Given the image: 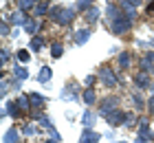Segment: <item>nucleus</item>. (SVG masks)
<instances>
[{"label": "nucleus", "instance_id": "obj_31", "mask_svg": "<svg viewBox=\"0 0 154 143\" xmlns=\"http://www.w3.org/2000/svg\"><path fill=\"white\" fill-rule=\"evenodd\" d=\"M90 7H93V0H77L75 2V11L77 13H86Z\"/></svg>", "mask_w": 154, "mask_h": 143}, {"label": "nucleus", "instance_id": "obj_29", "mask_svg": "<svg viewBox=\"0 0 154 143\" xmlns=\"http://www.w3.org/2000/svg\"><path fill=\"white\" fill-rule=\"evenodd\" d=\"M145 2V0H117V5L121 7V9H130V7H134V9H139Z\"/></svg>", "mask_w": 154, "mask_h": 143}, {"label": "nucleus", "instance_id": "obj_25", "mask_svg": "<svg viewBox=\"0 0 154 143\" xmlns=\"http://www.w3.org/2000/svg\"><path fill=\"white\" fill-rule=\"evenodd\" d=\"M48 51H51V57H53V60H60V57L64 55V44H62L60 40H55V42L48 44Z\"/></svg>", "mask_w": 154, "mask_h": 143}, {"label": "nucleus", "instance_id": "obj_46", "mask_svg": "<svg viewBox=\"0 0 154 143\" xmlns=\"http://www.w3.org/2000/svg\"><path fill=\"white\" fill-rule=\"evenodd\" d=\"M18 35H20V29H13V31H11V38H13V40H16V38H18Z\"/></svg>", "mask_w": 154, "mask_h": 143}, {"label": "nucleus", "instance_id": "obj_45", "mask_svg": "<svg viewBox=\"0 0 154 143\" xmlns=\"http://www.w3.org/2000/svg\"><path fill=\"white\" fill-rule=\"evenodd\" d=\"M42 143H62V141H57V139H53V137H48V139H44Z\"/></svg>", "mask_w": 154, "mask_h": 143}, {"label": "nucleus", "instance_id": "obj_42", "mask_svg": "<svg viewBox=\"0 0 154 143\" xmlns=\"http://www.w3.org/2000/svg\"><path fill=\"white\" fill-rule=\"evenodd\" d=\"M48 132H51V137H53V139H57V141H62V134H60L57 130H55V128H51V130H48Z\"/></svg>", "mask_w": 154, "mask_h": 143}, {"label": "nucleus", "instance_id": "obj_52", "mask_svg": "<svg viewBox=\"0 0 154 143\" xmlns=\"http://www.w3.org/2000/svg\"><path fill=\"white\" fill-rule=\"evenodd\" d=\"M18 143H24V141H18Z\"/></svg>", "mask_w": 154, "mask_h": 143}, {"label": "nucleus", "instance_id": "obj_9", "mask_svg": "<svg viewBox=\"0 0 154 143\" xmlns=\"http://www.w3.org/2000/svg\"><path fill=\"white\" fill-rule=\"evenodd\" d=\"M152 66H154V51L150 48L139 57V70L141 73H152Z\"/></svg>", "mask_w": 154, "mask_h": 143}, {"label": "nucleus", "instance_id": "obj_5", "mask_svg": "<svg viewBox=\"0 0 154 143\" xmlns=\"http://www.w3.org/2000/svg\"><path fill=\"white\" fill-rule=\"evenodd\" d=\"M5 20H9V24L13 26V29H24V24L26 22H29V16H26V13L24 11H20V9H13L11 13H9V16H7Z\"/></svg>", "mask_w": 154, "mask_h": 143}, {"label": "nucleus", "instance_id": "obj_8", "mask_svg": "<svg viewBox=\"0 0 154 143\" xmlns=\"http://www.w3.org/2000/svg\"><path fill=\"white\" fill-rule=\"evenodd\" d=\"M130 101H132V108H134V112L148 110V99L143 97V90H132V92H130Z\"/></svg>", "mask_w": 154, "mask_h": 143}, {"label": "nucleus", "instance_id": "obj_35", "mask_svg": "<svg viewBox=\"0 0 154 143\" xmlns=\"http://www.w3.org/2000/svg\"><path fill=\"white\" fill-rule=\"evenodd\" d=\"M9 90H11V79L2 77V82H0V95L7 97V95H9Z\"/></svg>", "mask_w": 154, "mask_h": 143}, {"label": "nucleus", "instance_id": "obj_13", "mask_svg": "<svg viewBox=\"0 0 154 143\" xmlns=\"http://www.w3.org/2000/svg\"><path fill=\"white\" fill-rule=\"evenodd\" d=\"M29 99H31V110H42V112H44V108H46V97L44 95L31 90L29 92Z\"/></svg>", "mask_w": 154, "mask_h": 143}, {"label": "nucleus", "instance_id": "obj_1", "mask_svg": "<svg viewBox=\"0 0 154 143\" xmlns=\"http://www.w3.org/2000/svg\"><path fill=\"white\" fill-rule=\"evenodd\" d=\"M77 16V11H75V7H64V5H53L51 7V11H48V18L46 20H51V22L55 24H60V26H68V24H73V20Z\"/></svg>", "mask_w": 154, "mask_h": 143}, {"label": "nucleus", "instance_id": "obj_43", "mask_svg": "<svg viewBox=\"0 0 154 143\" xmlns=\"http://www.w3.org/2000/svg\"><path fill=\"white\" fill-rule=\"evenodd\" d=\"M134 143H150V139H145V137H141V134H137Z\"/></svg>", "mask_w": 154, "mask_h": 143}, {"label": "nucleus", "instance_id": "obj_10", "mask_svg": "<svg viewBox=\"0 0 154 143\" xmlns=\"http://www.w3.org/2000/svg\"><path fill=\"white\" fill-rule=\"evenodd\" d=\"M132 82H134V90H148L150 88V84H152V79H150V73H134V77H132Z\"/></svg>", "mask_w": 154, "mask_h": 143}, {"label": "nucleus", "instance_id": "obj_34", "mask_svg": "<svg viewBox=\"0 0 154 143\" xmlns=\"http://www.w3.org/2000/svg\"><path fill=\"white\" fill-rule=\"evenodd\" d=\"M11 24H9V20H2V22H0V35H2V38H11Z\"/></svg>", "mask_w": 154, "mask_h": 143}, {"label": "nucleus", "instance_id": "obj_17", "mask_svg": "<svg viewBox=\"0 0 154 143\" xmlns=\"http://www.w3.org/2000/svg\"><path fill=\"white\" fill-rule=\"evenodd\" d=\"M132 62H134V60H132V53H128V51H121L117 55V64H119V68H121V70H130L132 68Z\"/></svg>", "mask_w": 154, "mask_h": 143}, {"label": "nucleus", "instance_id": "obj_32", "mask_svg": "<svg viewBox=\"0 0 154 143\" xmlns=\"http://www.w3.org/2000/svg\"><path fill=\"white\" fill-rule=\"evenodd\" d=\"M16 60L20 64H26L31 60V51H29V48H20V51H16Z\"/></svg>", "mask_w": 154, "mask_h": 143}, {"label": "nucleus", "instance_id": "obj_12", "mask_svg": "<svg viewBox=\"0 0 154 143\" xmlns=\"http://www.w3.org/2000/svg\"><path fill=\"white\" fill-rule=\"evenodd\" d=\"M44 24H46V22H44L42 18H33V20H29V22L24 24V31H26V33H29L31 38H33V35L42 33V29H44Z\"/></svg>", "mask_w": 154, "mask_h": 143}, {"label": "nucleus", "instance_id": "obj_40", "mask_svg": "<svg viewBox=\"0 0 154 143\" xmlns=\"http://www.w3.org/2000/svg\"><path fill=\"white\" fill-rule=\"evenodd\" d=\"M148 114H150V119H154V97L152 95L148 97Z\"/></svg>", "mask_w": 154, "mask_h": 143}, {"label": "nucleus", "instance_id": "obj_23", "mask_svg": "<svg viewBox=\"0 0 154 143\" xmlns=\"http://www.w3.org/2000/svg\"><path fill=\"white\" fill-rule=\"evenodd\" d=\"M48 11H51V2L48 0H42V2H38L35 5V9H33V16L35 18H48Z\"/></svg>", "mask_w": 154, "mask_h": 143}, {"label": "nucleus", "instance_id": "obj_15", "mask_svg": "<svg viewBox=\"0 0 154 143\" xmlns=\"http://www.w3.org/2000/svg\"><path fill=\"white\" fill-rule=\"evenodd\" d=\"M11 77H13V79H20V82H26V79H29V70H26V66H22V64L16 60V62H13Z\"/></svg>", "mask_w": 154, "mask_h": 143}, {"label": "nucleus", "instance_id": "obj_2", "mask_svg": "<svg viewBox=\"0 0 154 143\" xmlns=\"http://www.w3.org/2000/svg\"><path fill=\"white\" fill-rule=\"evenodd\" d=\"M97 77H99V82L106 86V88H117V86L121 84V75L110 66H101L97 70Z\"/></svg>", "mask_w": 154, "mask_h": 143}, {"label": "nucleus", "instance_id": "obj_7", "mask_svg": "<svg viewBox=\"0 0 154 143\" xmlns=\"http://www.w3.org/2000/svg\"><path fill=\"white\" fill-rule=\"evenodd\" d=\"M22 110H20V106H18V101L13 99V101H7L5 104V108H2V119H7V117H11L13 121H18V119H22Z\"/></svg>", "mask_w": 154, "mask_h": 143}, {"label": "nucleus", "instance_id": "obj_48", "mask_svg": "<svg viewBox=\"0 0 154 143\" xmlns=\"http://www.w3.org/2000/svg\"><path fill=\"white\" fill-rule=\"evenodd\" d=\"M148 46H150V48H152V51H154V38H152V40L148 42Z\"/></svg>", "mask_w": 154, "mask_h": 143}, {"label": "nucleus", "instance_id": "obj_47", "mask_svg": "<svg viewBox=\"0 0 154 143\" xmlns=\"http://www.w3.org/2000/svg\"><path fill=\"white\" fill-rule=\"evenodd\" d=\"M148 90H150V95H152V97H154V82H152V84H150V88H148Z\"/></svg>", "mask_w": 154, "mask_h": 143}, {"label": "nucleus", "instance_id": "obj_14", "mask_svg": "<svg viewBox=\"0 0 154 143\" xmlns=\"http://www.w3.org/2000/svg\"><path fill=\"white\" fill-rule=\"evenodd\" d=\"M82 101L86 104V108H93V106H97V104H99L97 90H95V88H84V92H82Z\"/></svg>", "mask_w": 154, "mask_h": 143}, {"label": "nucleus", "instance_id": "obj_3", "mask_svg": "<svg viewBox=\"0 0 154 143\" xmlns=\"http://www.w3.org/2000/svg\"><path fill=\"white\" fill-rule=\"evenodd\" d=\"M132 26H134V22H132L130 18H125L123 13H121V16H119L115 22L108 26V29H110V33H112L115 38H123V35H130Z\"/></svg>", "mask_w": 154, "mask_h": 143}, {"label": "nucleus", "instance_id": "obj_28", "mask_svg": "<svg viewBox=\"0 0 154 143\" xmlns=\"http://www.w3.org/2000/svg\"><path fill=\"white\" fill-rule=\"evenodd\" d=\"M16 101H18L20 110H22L24 114L31 112V99H29V95H20V97H16Z\"/></svg>", "mask_w": 154, "mask_h": 143}, {"label": "nucleus", "instance_id": "obj_41", "mask_svg": "<svg viewBox=\"0 0 154 143\" xmlns=\"http://www.w3.org/2000/svg\"><path fill=\"white\" fill-rule=\"evenodd\" d=\"M11 88L16 90V92H18V90H22V82H20V79H13V77H11Z\"/></svg>", "mask_w": 154, "mask_h": 143}, {"label": "nucleus", "instance_id": "obj_19", "mask_svg": "<svg viewBox=\"0 0 154 143\" xmlns=\"http://www.w3.org/2000/svg\"><path fill=\"white\" fill-rule=\"evenodd\" d=\"M99 141H101V134L99 132L90 130V128H84V132L79 137V143H99Z\"/></svg>", "mask_w": 154, "mask_h": 143}, {"label": "nucleus", "instance_id": "obj_20", "mask_svg": "<svg viewBox=\"0 0 154 143\" xmlns=\"http://www.w3.org/2000/svg\"><path fill=\"white\" fill-rule=\"evenodd\" d=\"M97 117H99V112H93L90 108H86V112L82 114V123H84V128H90V130H95Z\"/></svg>", "mask_w": 154, "mask_h": 143}, {"label": "nucleus", "instance_id": "obj_24", "mask_svg": "<svg viewBox=\"0 0 154 143\" xmlns=\"http://www.w3.org/2000/svg\"><path fill=\"white\" fill-rule=\"evenodd\" d=\"M73 38H75V44L77 46H84L90 40V29H79V31H75Z\"/></svg>", "mask_w": 154, "mask_h": 143}, {"label": "nucleus", "instance_id": "obj_6", "mask_svg": "<svg viewBox=\"0 0 154 143\" xmlns=\"http://www.w3.org/2000/svg\"><path fill=\"white\" fill-rule=\"evenodd\" d=\"M103 121H106V123H108V126L115 130V128L123 126V121H125V112H123L121 108H115L112 112H108L106 117H103Z\"/></svg>", "mask_w": 154, "mask_h": 143}, {"label": "nucleus", "instance_id": "obj_4", "mask_svg": "<svg viewBox=\"0 0 154 143\" xmlns=\"http://www.w3.org/2000/svg\"><path fill=\"white\" fill-rule=\"evenodd\" d=\"M115 108H121V97L119 95H108V97L99 99V117H106Z\"/></svg>", "mask_w": 154, "mask_h": 143}, {"label": "nucleus", "instance_id": "obj_39", "mask_svg": "<svg viewBox=\"0 0 154 143\" xmlns=\"http://www.w3.org/2000/svg\"><path fill=\"white\" fill-rule=\"evenodd\" d=\"M97 79H99L97 75H88L86 79H84V88H93V86L97 84Z\"/></svg>", "mask_w": 154, "mask_h": 143}, {"label": "nucleus", "instance_id": "obj_38", "mask_svg": "<svg viewBox=\"0 0 154 143\" xmlns=\"http://www.w3.org/2000/svg\"><path fill=\"white\" fill-rule=\"evenodd\" d=\"M123 16H125V18H130L132 22H134L137 16H139V9H134V7H130V9H123Z\"/></svg>", "mask_w": 154, "mask_h": 143}, {"label": "nucleus", "instance_id": "obj_27", "mask_svg": "<svg viewBox=\"0 0 154 143\" xmlns=\"http://www.w3.org/2000/svg\"><path fill=\"white\" fill-rule=\"evenodd\" d=\"M35 5H38V0H16V9L24 11V13L33 11V9H35Z\"/></svg>", "mask_w": 154, "mask_h": 143}, {"label": "nucleus", "instance_id": "obj_37", "mask_svg": "<svg viewBox=\"0 0 154 143\" xmlns=\"http://www.w3.org/2000/svg\"><path fill=\"white\" fill-rule=\"evenodd\" d=\"M0 62H2V66L7 62H11V51L9 48H0Z\"/></svg>", "mask_w": 154, "mask_h": 143}, {"label": "nucleus", "instance_id": "obj_21", "mask_svg": "<svg viewBox=\"0 0 154 143\" xmlns=\"http://www.w3.org/2000/svg\"><path fill=\"white\" fill-rule=\"evenodd\" d=\"M99 18H101V9H99V7H95V5L84 13V20H86L88 24H97V22H99Z\"/></svg>", "mask_w": 154, "mask_h": 143}, {"label": "nucleus", "instance_id": "obj_33", "mask_svg": "<svg viewBox=\"0 0 154 143\" xmlns=\"http://www.w3.org/2000/svg\"><path fill=\"white\" fill-rule=\"evenodd\" d=\"M20 132H22V137H35L38 134V128L33 123H24L22 128H20Z\"/></svg>", "mask_w": 154, "mask_h": 143}, {"label": "nucleus", "instance_id": "obj_22", "mask_svg": "<svg viewBox=\"0 0 154 143\" xmlns=\"http://www.w3.org/2000/svg\"><path fill=\"white\" fill-rule=\"evenodd\" d=\"M139 134L141 137H145V139H150V141H154V132H152V128H150V121L148 119H139Z\"/></svg>", "mask_w": 154, "mask_h": 143}, {"label": "nucleus", "instance_id": "obj_30", "mask_svg": "<svg viewBox=\"0 0 154 143\" xmlns=\"http://www.w3.org/2000/svg\"><path fill=\"white\" fill-rule=\"evenodd\" d=\"M134 126H139V117H137V112H125L123 128H134Z\"/></svg>", "mask_w": 154, "mask_h": 143}, {"label": "nucleus", "instance_id": "obj_36", "mask_svg": "<svg viewBox=\"0 0 154 143\" xmlns=\"http://www.w3.org/2000/svg\"><path fill=\"white\" fill-rule=\"evenodd\" d=\"M38 123L42 126V128H44V130H51V128H55V123H53V119L51 117H48V114L44 112V117H42L40 121H38Z\"/></svg>", "mask_w": 154, "mask_h": 143}, {"label": "nucleus", "instance_id": "obj_50", "mask_svg": "<svg viewBox=\"0 0 154 143\" xmlns=\"http://www.w3.org/2000/svg\"><path fill=\"white\" fill-rule=\"evenodd\" d=\"M150 75H152V77H154V66H152V73H150Z\"/></svg>", "mask_w": 154, "mask_h": 143}, {"label": "nucleus", "instance_id": "obj_53", "mask_svg": "<svg viewBox=\"0 0 154 143\" xmlns=\"http://www.w3.org/2000/svg\"><path fill=\"white\" fill-rule=\"evenodd\" d=\"M38 2H42V0H38Z\"/></svg>", "mask_w": 154, "mask_h": 143}, {"label": "nucleus", "instance_id": "obj_16", "mask_svg": "<svg viewBox=\"0 0 154 143\" xmlns=\"http://www.w3.org/2000/svg\"><path fill=\"white\" fill-rule=\"evenodd\" d=\"M44 46H46L44 33H38V35H33V38H31V42H29V51H31V53H40Z\"/></svg>", "mask_w": 154, "mask_h": 143}, {"label": "nucleus", "instance_id": "obj_11", "mask_svg": "<svg viewBox=\"0 0 154 143\" xmlns=\"http://www.w3.org/2000/svg\"><path fill=\"white\" fill-rule=\"evenodd\" d=\"M121 13H123V9H121V7H119V5H115V2H110V5L106 7V11H103V20H106V22H108V26H110V24H112L119 16H121Z\"/></svg>", "mask_w": 154, "mask_h": 143}, {"label": "nucleus", "instance_id": "obj_49", "mask_svg": "<svg viewBox=\"0 0 154 143\" xmlns=\"http://www.w3.org/2000/svg\"><path fill=\"white\" fill-rule=\"evenodd\" d=\"M115 143H128V141H115Z\"/></svg>", "mask_w": 154, "mask_h": 143}, {"label": "nucleus", "instance_id": "obj_51", "mask_svg": "<svg viewBox=\"0 0 154 143\" xmlns=\"http://www.w3.org/2000/svg\"><path fill=\"white\" fill-rule=\"evenodd\" d=\"M145 2H154V0H145Z\"/></svg>", "mask_w": 154, "mask_h": 143}, {"label": "nucleus", "instance_id": "obj_26", "mask_svg": "<svg viewBox=\"0 0 154 143\" xmlns=\"http://www.w3.org/2000/svg\"><path fill=\"white\" fill-rule=\"evenodd\" d=\"M35 79H38L40 84H48V82L53 79V68H51V66H42Z\"/></svg>", "mask_w": 154, "mask_h": 143}, {"label": "nucleus", "instance_id": "obj_18", "mask_svg": "<svg viewBox=\"0 0 154 143\" xmlns=\"http://www.w3.org/2000/svg\"><path fill=\"white\" fill-rule=\"evenodd\" d=\"M20 128H16V126H11V128H7L5 130V134H2V143H18L20 141Z\"/></svg>", "mask_w": 154, "mask_h": 143}, {"label": "nucleus", "instance_id": "obj_44", "mask_svg": "<svg viewBox=\"0 0 154 143\" xmlns=\"http://www.w3.org/2000/svg\"><path fill=\"white\" fill-rule=\"evenodd\" d=\"M103 137H106V139H115V130H108V132H103Z\"/></svg>", "mask_w": 154, "mask_h": 143}]
</instances>
